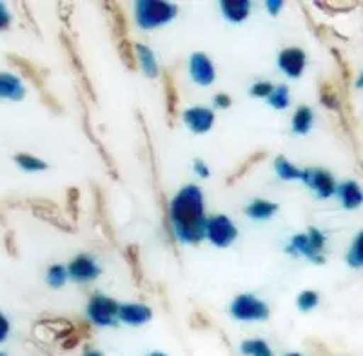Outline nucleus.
<instances>
[{
    "label": "nucleus",
    "mask_w": 363,
    "mask_h": 356,
    "mask_svg": "<svg viewBox=\"0 0 363 356\" xmlns=\"http://www.w3.org/2000/svg\"><path fill=\"white\" fill-rule=\"evenodd\" d=\"M311 126H313V111H311L307 106H300V108L294 111L293 116V129L298 135H306L309 133Z\"/></svg>",
    "instance_id": "nucleus-28"
},
{
    "label": "nucleus",
    "mask_w": 363,
    "mask_h": 356,
    "mask_svg": "<svg viewBox=\"0 0 363 356\" xmlns=\"http://www.w3.org/2000/svg\"><path fill=\"white\" fill-rule=\"evenodd\" d=\"M149 356H165V355H164V352H151Z\"/></svg>",
    "instance_id": "nucleus-51"
},
{
    "label": "nucleus",
    "mask_w": 363,
    "mask_h": 356,
    "mask_svg": "<svg viewBox=\"0 0 363 356\" xmlns=\"http://www.w3.org/2000/svg\"><path fill=\"white\" fill-rule=\"evenodd\" d=\"M318 93H320V100H322L323 106L340 115V96L335 84L327 79H322L320 84H318Z\"/></svg>",
    "instance_id": "nucleus-22"
},
{
    "label": "nucleus",
    "mask_w": 363,
    "mask_h": 356,
    "mask_svg": "<svg viewBox=\"0 0 363 356\" xmlns=\"http://www.w3.org/2000/svg\"><path fill=\"white\" fill-rule=\"evenodd\" d=\"M301 178L306 180V184L309 187H313L318 193V196L327 199L336 191L335 178L329 171L320 169V167H307V169L301 171Z\"/></svg>",
    "instance_id": "nucleus-9"
},
{
    "label": "nucleus",
    "mask_w": 363,
    "mask_h": 356,
    "mask_svg": "<svg viewBox=\"0 0 363 356\" xmlns=\"http://www.w3.org/2000/svg\"><path fill=\"white\" fill-rule=\"evenodd\" d=\"M338 193L343 206H345L347 209H354V207H358L363 200L362 187L356 182H352V180L351 182H343L342 186L338 187Z\"/></svg>",
    "instance_id": "nucleus-25"
},
{
    "label": "nucleus",
    "mask_w": 363,
    "mask_h": 356,
    "mask_svg": "<svg viewBox=\"0 0 363 356\" xmlns=\"http://www.w3.org/2000/svg\"><path fill=\"white\" fill-rule=\"evenodd\" d=\"M174 236L187 244H200L206 236L203 196L199 186H186L174 196L169 209Z\"/></svg>",
    "instance_id": "nucleus-1"
},
{
    "label": "nucleus",
    "mask_w": 363,
    "mask_h": 356,
    "mask_svg": "<svg viewBox=\"0 0 363 356\" xmlns=\"http://www.w3.org/2000/svg\"><path fill=\"white\" fill-rule=\"evenodd\" d=\"M318 293L316 291H303V293L298 296V307L301 311H311L318 306Z\"/></svg>",
    "instance_id": "nucleus-36"
},
{
    "label": "nucleus",
    "mask_w": 363,
    "mask_h": 356,
    "mask_svg": "<svg viewBox=\"0 0 363 356\" xmlns=\"http://www.w3.org/2000/svg\"><path fill=\"white\" fill-rule=\"evenodd\" d=\"M125 258L129 262V269H131L133 282L136 287H142L144 284V269H142V258H140V247L135 244L125 247Z\"/></svg>",
    "instance_id": "nucleus-23"
},
{
    "label": "nucleus",
    "mask_w": 363,
    "mask_h": 356,
    "mask_svg": "<svg viewBox=\"0 0 363 356\" xmlns=\"http://www.w3.org/2000/svg\"><path fill=\"white\" fill-rule=\"evenodd\" d=\"M153 311L144 304H124L118 306V318L129 326H144L151 320Z\"/></svg>",
    "instance_id": "nucleus-14"
},
{
    "label": "nucleus",
    "mask_w": 363,
    "mask_h": 356,
    "mask_svg": "<svg viewBox=\"0 0 363 356\" xmlns=\"http://www.w3.org/2000/svg\"><path fill=\"white\" fill-rule=\"evenodd\" d=\"M265 157H267V153H265V151H256V153L249 155V157L245 158L244 162H240L238 166H236V169L233 171L229 177H227V180H225L227 186H233V184H236L238 180H242V178H244L245 174L251 171V167L256 166V164H260L262 160H265Z\"/></svg>",
    "instance_id": "nucleus-20"
},
{
    "label": "nucleus",
    "mask_w": 363,
    "mask_h": 356,
    "mask_svg": "<svg viewBox=\"0 0 363 356\" xmlns=\"http://www.w3.org/2000/svg\"><path fill=\"white\" fill-rule=\"evenodd\" d=\"M287 356H301V355H296V352H291V355H287Z\"/></svg>",
    "instance_id": "nucleus-53"
},
{
    "label": "nucleus",
    "mask_w": 363,
    "mask_h": 356,
    "mask_svg": "<svg viewBox=\"0 0 363 356\" xmlns=\"http://www.w3.org/2000/svg\"><path fill=\"white\" fill-rule=\"evenodd\" d=\"M0 224H4V216L0 215Z\"/></svg>",
    "instance_id": "nucleus-52"
},
{
    "label": "nucleus",
    "mask_w": 363,
    "mask_h": 356,
    "mask_svg": "<svg viewBox=\"0 0 363 356\" xmlns=\"http://www.w3.org/2000/svg\"><path fill=\"white\" fill-rule=\"evenodd\" d=\"M274 169H277L278 177L281 180H296V178H301V171L296 166H293L284 155L277 157V160H274Z\"/></svg>",
    "instance_id": "nucleus-29"
},
{
    "label": "nucleus",
    "mask_w": 363,
    "mask_h": 356,
    "mask_svg": "<svg viewBox=\"0 0 363 356\" xmlns=\"http://www.w3.org/2000/svg\"><path fill=\"white\" fill-rule=\"evenodd\" d=\"M231 315L236 320H245V322L265 320L269 318V307L252 294H240L233 302Z\"/></svg>",
    "instance_id": "nucleus-4"
},
{
    "label": "nucleus",
    "mask_w": 363,
    "mask_h": 356,
    "mask_svg": "<svg viewBox=\"0 0 363 356\" xmlns=\"http://www.w3.org/2000/svg\"><path fill=\"white\" fill-rule=\"evenodd\" d=\"M87 316L96 326H111L118 316V304L108 296L95 294L91 296L89 306H87Z\"/></svg>",
    "instance_id": "nucleus-6"
},
{
    "label": "nucleus",
    "mask_w": 363,
    "mask_h": 356,
    "mask_svg": "<svg viewBox=\"0 0 363 356\" xmlns=\"http://www.w3.org/2000/svg\"><path fill=\"white\" fill-rule=\"evenodd\" d=\"M191 328L193 329H209L211 328V320L207 318V315L203 311H194L189 318Z\"/></svg>",
    "instance_id": "nucleus-39"
},
{
    "label": "nucleus",
    "mask_w": 363,
    "mask_h": 356,
    "mask_svg": "<svg viewBox=\"0 0 363 356\" xmlns=\"http://www.w3.org/2000/svg\"><path fill=\"white\" fill-rule=\"evenodd\" d=\"M269 102H271L272 108H277V109L287 108V106H289V87L287 86L274 87L271 95H269Z\"/></svg>",
    "instance_id": "nucleus-34"
},
{
    "label": "nucleus",
    "mask_w": 363,
    "mask_h": 356,
    "mask_svg": "<svg viewBox=\"0 0 363 356\" xmlns=\"http://www.w3.org/2000/svg\"><path fill=\"white\" fill-rule=\"evenodd\" d=\"M135 55L136 64H140V67L144 69V73L149 79H155V77L160 75V67L157 64V58H155L153 51L149 50L147 46H144V44L135 46Z\"/></svg>",
    "instance_id": "nucleus-19"
},
{
    "label": "nucleus",
    "mask_w": 363,
    "mask_h": 356,
    "mask_svg": "<svg viewBox=\"0 0 363 356\" xmlns=\"http://www.w3.org/2000/svg\"><path fill=\"white\" fill-rule=\"evenodd\" d=\"M116 50H118L120 60L124 62V66L129 71L138 69V64H136V55H135V46H133L129 38H118L116 40Z\"/></svg>",
    "instance_id": "nucleus-27"
},
{
    "label": "nucleus",
    "mask_w": 363,
    "mask_h": 356,
    "mask_svg": "<svg viewBox=\"0 0 363 356\" xmlns=\"http://www.w3.org/2000/svg\"><path fill=\"white\" fill-rule=\"evenodd\" d=\"M307 238H309V242H311V245L314 247V251H316L318 255H322L323 247H325V236L318 231L316 228H311L309 233H307Z\"/></svg>",
    "instance_id": "nucleus-38"
},
{
    "label": "nucleus",
    "mask_w": 363,
    "mask_h": 356,
    "mask_svg": "<svg viewBox=\"0 0 363 356\" xmlns=\"http://www.w3.org/2000/svg\"><path fill=\"white\" fill-rule=\"evenodd\" d=\"M191 75L193 79L196 80L202 86H211V84L215 82L216 73H215V66L211 62V58L207 57L206 53H193L191 55Z\"/></svg>",
    "instance_id": "nucleus-11"
},
{
    "label": "nucleus",
    "mask_w": 363,
    "mask_h": 356,
    "mask_svg": "<svg viewBox=\"0 0 363 356\" xmlns=\"http://www.w3.org/2000/svg\"><path fill=\"white\" fill-rule=\"evenodd\" d=\"M6 58H8L9 62H11L13 66L21 71L24 79H28L29 82L37 87L38 91H40V95L42 93L48 91V89H45V77H48V71L42 69V67H38L37 64L31 62V60H28V58L22 57V55L8 53L6 55Z\"/></svg>",
    "instance_id": "nucleus-8"
},
{
    "label": "nucleus",
    "mask_w": 363,
    "mask_h": 356,
    "mask_svg": "<svg viewBox=\"0 0 363 356\" xmlns=\"http://www.w3.org/2000/svg\"><path fill=\"white\" fill-rule=\"evenodd\" d=\"M66 209L71 216V222H79V209H80V191L77 187H69L66 196Z\"/></svg>",
    "instance_id": "nucleus-35"
},
{
    "label": "nucleus",
    "mask_w": 363,
    "mask_h": 356,
    "mask_svg": "<svg viewBox=\"0 0 363 356\" xmlns=\"http://www.w3.org/2000/svg\"><path fill=\"white\" fill-rule=\"evenodd\" d=\"M84 356H102V352L95 351V349H87V351L84 352Z\"/></svg>",
    "instance_id": "nucleus-50"
},
{
    "label": "nucleus",
    "mask_w": 363,
    "mask_h": 356,
    "mask_svg": "<svg viewBox=\"0 0 363 356\" xmlns=\"http://www.w3.org/2000/svg\"><path fill=\"white\" fill-rule=\"evenodd\" d=\"M40 99H42V102L45 104V108H48V109H51V111L57 113V115H60V113H62V104L58 102L57 96L51 95L50 91L42 93Z\"/></svg>",
    "instance_id": "nucleus-40"
},
{
    "label": "nucleus",
    "mask_w": 363,
    "mask_h": 356,
    "mask_svg": "<svg viewBox=\"0 0 363 356\" xmlns=\"http://www.w3.org/2000/svg\"><path fill=\"white\" fill-rule=\"evenodd\" d=\"M215 104L218 108H231L233 99L229 95H225V93H218V95L215 96Z\"/></svg>",
    "instance_id": "nucleus-47"
},
{
    "label": "nucleus",
    "mask_w": 363,
    "mask_h": 356,
    "mask_svg": "<svg viewBox=\"0 0 363 356\" xmlns=\"http://www.w3.org/2000/svg\"><path fill=\"white\" fill-rule=\"evenodd\" d=\"M4 244H6V251H8L11 257H17V244H15V235H13L11 231L6 233Z\"/></svg>",
    "instance_id": "nucleus-44"
},
{
    "label": "nucleus",
    "mask_w": 363,
    "mask_h": 356,
    "mask_svg": "<svg viewBox=\"0 0 363 356\" xmlns=\"http://www.w3.org/2000/svg\"><path fill=\"white\" fill-rule=\"evenodd\" d=\"M93 196H95V213H96V222H99L100 229L104 235L108 236L109 240L115 242V231H113L111 220L108 216V206H106V196H104L102 189L99 186H93Z\"/></svg>",
    "instance_id": "nucleus-17"
},
{
    "label": "nucleus",
    "mask_w": 363,
    "mask_h": 356,
    "mask_svg": "<svg viewBox=\"0 0 363 356\" xmlns=\"http://www.w3.org/2000/svg\"><path fill=\"white\" fill-rule=\"evenodd\" d=\"M272 89H274V86H272L271 82H258L251 87V95L252 96H267L269 99V95L272 93Z\"/></svg>",
    "instance_id": "nucleus-41"
},
{
    "label": "nucleus",
    "mask_w": 363,
    "mask_h": 356,
    "mask_svg": "<svg viewBox=\"0 0 363 356\" xmlns=\"http://www.w3.org/2000/svg\"><path fill=\"white\" fill-rule=\"evenodd\" d=\"M316 6L320 9H323V11L327 13H343V11H351V9H354L358 4H347V6H336V4H323V2H316Z\"/></svg>",
    "instance_id": "nucleus-42"
},
{
    "label": "nucleus",
    "mask_w": 363,
    "mask_h": 356,
    "mask_svg": "<svg viewBox=\"0 0 363 356\" xmlns=\"http://www.w3.org/2000/svg\"><path fill=\"white\" fill-rule=\"evenodd\" d=\"M136 22L142 29H153L157 26L171 22L177 17L178 8L169 2H151V0H144L136 4Z\"/></svg>",
    "instance_id": "nucleus-2"
},
{
    "label": "nucleus",
    "mask_w": 363,
    "mask_h": 356,
    "mask_svg": "<svg viewBox=\"0 0 363 356\" xmlns=\"http://www.w3.org/2000/svg\"><path fill=\"white\" fill-rule=\"evenodd\" d=\"M71 11H73V4H58V13H60V18H62L67 26H69V21H71V17H69Z\"/></svg>",
    "instance_id": "nucleus-46"
},
{
    "label": "nucleus",
    "mask_w": 363,
    "mask_h": 356,
    "mask_svg": "<svg viewBox=\"0 0 363 356\" xmlns=\"http://www.w3.org/2000/svg\"><path fill=\"white\" fill-rule=\"evenodd\" d=\"M242 352L247 356H274L272 355L271 347H269L267 344H265L264 340H245V342H242Z\"/></svg>",
    "instance_id": "nucleus-30"
},
{
    "label": "nucleus",
    "mask_w": 363,
    "mask_h": 356,
    "mask_svg": "<svg viewBox=\"0 0 363 356\" xmlns=\"http://www.w3.org/2000/svg\"><path fill=\"white\" fill-rule=\"evenodd\" d=\"M206 236L211 240V244L218 245V247H227L236 240L238 229L229 216L215 215L206 220Z\"/></svg>",
    "instance_id": "nucleus-3"
},
{
    "label": "nucleus",
    "mask_w": 363,
    "mask_h": 356,
    "mask_svg": "<svg viewBox=\"0 0 363 356\" xmlns=\"http://www.w3.org/2000/svg\"><path fill=\"white\" fill-rule=\"evenodd\" d=\"M293 247L298 249L300 253H303L306 257H309L311 260L318 262V264H323V257L322 255H318L316 251H314V247L311 245L309 238H307V235H298L293 238Z\"/></svg>",
    "instance_id": "nucleus-31"
},
{
    "label": "nucleus",
    "mask_w": 363,
    "mask_h": 356,
    "mask_svg": "<svg viewBox=\"0 0 363 356\" xmlns=\"http://www.w3.org/2000/svg\"><path fill=\"white\" fill-rule=\"evenodd\" d=\"M102 9L108 13L111 21V29L115 38H128V18H125L124 8L116 2H102Z\"/></svg>",
    "instance_id": "nucleus-16"
},
{
    "label": "nucleus",
    "mask_w": 363,
    "mask_h": 356,
    "mask_svg": "<svg viewBox=\"0 0 363 356\" xmlns=\"http://www.w3.org/2000/svg\"><path fill=\"white\" fill-rule=\"evenodd\" d=\"M45 280H48L51 287H62L67 280V269L60 264L51 265L48 273H45Z\"/></svg>",
    "instance_id": "nucleus-33"
},
{
    "label": "nucleus",
    "mask_w": 363,
    "mask_h": 356,
    "mask_svg": "<svg viewBox=\"0 0 363 356\" xmlns=\"http://www.w3.org/2000/svg\"><path fill=\"white\" fill-rule=\"evenodd\" d=\"M0 356H8V355H6V352H0Z\"/></svg>",
    "instance_id": "nucleus-54"
},
{
    "label": "nucleus",
    "mask_w": 363,
    "mask_h": 356,
    "mask_svg": "<svg viewBox=\"0 0 363 356\" xmlns=\"http://www.w3.org/2000/svg\"><path fill=\"white\" fill-rule=\"evenodd\" d=\"M306 53L300 48H287V50H284L278 55V64H280V67L287 75L293 77V79H296V77H300L303 73V69H306Z\"/></svg>",
    "instance_id": "nucleus-12"
},
{
    "label": "nucleus",
    "mask_w": 363,
    "mask_h": 356,
    "mask_svg": "<svg viewBox=\"0 0 363 356\" xmlns=\"http://www.w3.org/2000/svg\"><path fill=\"white\" fill-rule=\"evenodd\" d=\"M26 96V89L21 79L11 73H0V99L6 100H22Z\"/></svg>",
    "instance_id": "nucleus-18"
},
{
    "label": "nucleus",
    "mask_w": 363,
    "mask_h": 356,
    "mask_svg": "<svg viewBox=\"0 0 363 356\" xmlns=\"http://www.w3.org/2000/svg\"><path fill=\"white\" fill-rule=\"evenodd\" d=\"M281 6H284V2H280V0H271V2H267V9L272 13V15H278Z\"/></svg>",
    "instance_id": "nucleus-49"
},
{
    "label": "nucleus",
    "mask_w": 363,
    "mask_h": 356,
    "mask_svg": "<svg viewBox=\"0 0 363 356\" xmlns=\"http://www.w3.org/2000/svg\"><path fill=\"white\" fill-rule=\"evenodd\" d=\"M79 99H80V96H79ZM80 108H82V113H84V118H82L84 131H86V135H87V137H89V140L96 145V150H99L100 157L104 158V164H106L108 171H109V173H111V177L115 178V180H118V171H116L115 162H113L111 155H109L108 151H106V148H104L102 142H100L99 138H96L95 135H93V128H91V121H89V109H87L86 102H84L82 99H80Z\"/></svg>",
    "instance_id": "nucleus-15"
},
{
    "label": "nucleus",
    "mask_w": 363,
    "mask_h": 356,
    "mask_svg": "<svg viewBox=\"0 0 363 356\" xmlns=\"http://www.w3.org/2000/svg\"><path fill=\"white\" fill-rule=\"evenodd\" d=\"M277 211H278V204L258 199L255 200V202L249 204L247 209H245V215L251 216V218L255 220H265L269 218V216L274 215Z\"/></svg>",
    "instance_id": "nucleus-26"
},
{
    "label": "nucleus",
    "mask_w": 363,
    "mask_h": 356,
    "mask_svg": "<svg viewBox=\"0 0 363 356\" xmlns=\"http://www.w3.org/2000/svg\"><path fill=\"white\" fill-rule=\"evenodd\" d=\"M60 44H62L64 51H66L67 57H69V62H71V67H73V71H74V75L79 77L80 89H82V91L86 93L91 100H93V102H96V95H95V91H93V84H91L89 75H87L86 67H84L82 58H80L79 51H77L73 40H71L69 35H67L66 31H62V33H60Z\"/></svg>",
    "instance_id": "nucleus-5"
},
{
    "label": "nucleus",
    "mask_w": 363,
    "mask_h": 356,
    "mask_svg": "<svg viewBox=\"0 0 363 356\" xmlns=\"http://www.w3.org/2000/svg\"><path fill=\"white\" fill-rule=\"evenodd\" d=\"M33 213L40 218H44L45 222H50L53 224L55 228H58L60 231H66V233H73V226L67 224L66 220H64L62 213L58 211V207H35Z\"/></svg>",
    "instance_id": "nucleus-24"
},
{
    "label": "nucleus",
    "mask_w": 363,
    "mask_h": 356,
    "mask_svg": "<svg viewBox=\"0 0 363 356\" xmlns=\"http://www.w3.org/2000/svg\"><path fill=\"white\" fill-rule=\"evenodd\" d=\"M184 122L193 129L194 133H207L215 124V113L207 108H189L184 111Z\"/></svg>",
    "instance_id": "nucleus-13"
},
{
    "label": "nucleus",
    "mask_w": 363,
    "mask_h": 356,
    "mask_svg": "<svg viewBox=\"0 0 363 356\" xmlns=\"http://www.w3.org/2000/svg\"><path fill=\"white\" fill-rule=\"evenodd\" d=\"M249 9H251V2L249 0H223L222 11L229 21L242 22L247 18Z\"/></svg>",
    "instance_id": "nucleus-21"
},
{
    "label": "nucleus",
    "mask_w": 363,
    "mask_h": 356,
    "mask_svg": "<svg viewBox=\"0 0 363 356\" xmlns=\"http://www.w3.org/2000/svg\"><path fill=\"white\" fill-rule=\"evenodd\" d=\"M8 335H9V322H8V318H6V316L0 313V344H2V342H6Z\"/></svg>",
    "instance_id": "nucleus-45"
},
{
    "label": "nucleus",
    "mask_w": 363,
    "mask_h": 356,
    "mask_svg": "<svg viewBox=\"0 0 363 356\" xmlns=\"http://www.w3.org/2000/svg\"><path fill=\"white\" fill-rule=\"evenodd\" d=\"M11 26V15H9L8 8L0 2V31H4Z\"/></svg>",
    "instance_id": "nucleus-43"
},
{
    "label": "nucleus",
    "mask_w": 363,
    "mask_h": 356,
    "mask_svg": "<svg viewBox=\"0 0 363 356\" xmlns=\"http://www.w3.org/2000/svg\"><path fill=\"white\" fill-rule=\"evenodd\" d=\"M162 77V89H164V104H165V116H167V126L174 128L178 121V89L174 82L173 71L167 67L160 69Z\"/></svg>",
    "instance_id": "nucleus-7"
},
{
    "label": "nucleus",
    "mask_w": 363,
    "mask_h": 356,
    "mask_svg": "<svg viewBox=\"0 0 363 356\" xmlns=\"http://www.w3.org/2000/svg\"><path fill=\"white\" fill-rule=\"evenodd\" d=\"M15 162H17V166H21L22 169L26 171H44L48 169V164L40 158L33 157V155L28 153H17L15 155Z\"/></svg>",
    "instance_id": "nucleus-32"
},
{
    "label": "nucleus",
    "mask_w": 363,
    "mask_h": 356,
    "mask_svg": "<svg viewBox=\"0 0 363 356\" xmlns=\"http://www.w3.org/2000/svg\"><path fill=\"white\" fill-rule=\"evenodd\" d=\"M362 233H358V236H356L354 244H352V249L351 253H349V264L352 265V267H359L363 262V257H362Z\"/></svg>",
    "instance_id": "nucleus-37"
},
{
    "label": "nucleus",
    "mask_w": 363,
    "mask_h": 356,
    "mask_svg": "<svg viewBox=\"0 0 363 356\" xmlns=\"http://www.w3.org/2000/svg\"><path fill=\"white\" fill-rule=\"evenodd\" d=\"M67 274L77 282H91L100 274V267L89 255H79L67 267Z\"/></svg>",
    "instance_id": "nucleus-10"
},
{
    "label": "nucleus",
    "mask_w": 363,
    "mask_h": 356,
    "mask_svg": "<svg viewBox=\"0 0 363 356\" xmlns=\"http://www.w3.org/2000/svg\"><path fill=\"white\" fill-rule=\"evenodd\" d=\"M194 171H196V173H199L202 178L209 177V169H207L206 164H203L202 160H196V162H194Z\"/></svg>",
    "instance_id": "nucleus-48"
}]
</instances>
